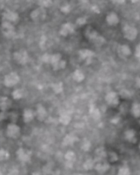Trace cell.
<instances>
[{
    "instance_id": "obj_3",
    "label": "cell",
    "mask_w": 140,
    "mask_h": 175,
    "mask_svg": "<svg viewBox=\"0 0 140 175\" xmlns=\"http://www.w3.org/2000/svg\"><path fill=\"white\" fill-rule=\"evenodd\" d=\"M8 154L4 150H0V160L5 159L8 158Z\"/></svg>"
},
{
    "instance_id": "obj_2",
    "label": "cell",
    "mask_w": 140,
    "mask_h": 175,
    "mask_svg": "<svg viewBox=\"0 0 140 175\" xmlns=\"http://www.w3.org/2000/svg\"><path fill=\"white\" fill-rule=\"evenodd\" d=\"M18 155L19 157L20 158V159L23 161H28L29 159H30V156L26 154L25 152H24V151L22 149H20L18 151Z\"/></svg>"
},
{
    "instance_id": "obj_1",
    "label": "cell",
    "mask_w": 140,
    "mask_h": 175,
    "mask_svg": "<svg viewBox=\"0 0 140 175\" xmlns=\"http://www.w3.org/2000/svg\"><path fill=\"white\" fill-rule=\"evenodd\" d=\"M7 135L11 138H17L20 135V128L14 124H10L7 129Z\"/></svg>"
}]
</instances>
